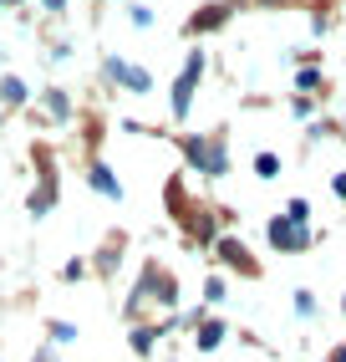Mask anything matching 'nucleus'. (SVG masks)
Listing matches in <instances>:
<instances>
[{
	"instance_id": "obj_1",
	"label": "nucleus",
	"mask_w": 346,
	"mask_h": 362,
	"mask_svg": "<svg viewBox=\"0 0 346 362\" xmlns=\"http://www.w3.org/2000/svg\"><path fill=\"white\" fill-rule=\"evenodd\" d=\"M179 301V276L168 271V265L158 260H148L143 271H138V286H133V296H128V322H148L153 317V306H173Z\"/></svg>"
},
{
	"instance_id": "obj_18",
	"label": "nucleus",
	"mask_w": 346,
	"mask_h": 362,
	"mask_svg": "<svg viewBox=\"0 0 346 362\" xmlns=\"http://www.w3.org/2000/svg\"><path fill=\"white\" fill-rule=\"evenodd\" d=\"M204 301H209V306H214V301H225V281H219V276L204 281Z\"/></svg>"
},
{
	"instance_id": "obj_28",
	"label": "nucleus",
	"mask_w": 346,
	"mask_h": 362,
	"mask_svg": "<svg viewBox=\"0 0 346 362\" xmlns=\"http://www.w3.org/2000/svg\"><path fill=\"white\" fill-rule=\"evenodd\" d=\"M265 6H280V0H265Z\"/></svg>"
},
{
	"instance_id": "obj_25",
	"label": "nucleus",
	"mask_w": 346,
	"mask_h": 362,
	"mask_svg": "<svg viewBox=\"0 0 346 362\" xmlns=\"http://www.w3.org/2000/svg\"><path fill=\"white\" fill-rule=\"evenodd\" d=\"M326 362H346V347H331V357Z\"/></svg>"
},
{
	"instance_id": "obj_7",
	"label": "nucleus",
	"mask_w": 346,
	"mask_h": 362,
	"mask_svg": "<svg viewBox=\"0 0 346 362\" xmlns=\"http://www.w3.org/2000/svg\"><path fill=\"white\" fill-rule=\"evenodd\" d=\"M102 77L117 82V87H128V92H148V87H153V77H148L143 66L122 62V57H107V62H102Z\"/></svg>"
},
{
	"instance_id": "obj_12",
	"label": "nucleus",
	"mask_w": 346,
	"mask_h": 362,
	"mask_svg": "<svg viewBox=\"0 0 346 362\" xmlns=\"http://www.w3.org/2000/svg\"><path fill=\"white\" fill-rule=\"evenodd\" d=\"M26 98H31V92H26V82H20L16 71H6V77H0V103H6V107L16 112V107H26Z\"/></svg>"
},
{
	"instance_id": "obj_15",
	"label": "nucleus",
	"mask_w": 346,
	"mask_h": 362,
	"mask_svg": "<svg viewBox=\"0 0 346 362\" xmlns=\"http://www.w3.org/2000/svg\"><path fill=\"white\" fill-rule=\"evenodd\" d=\"M255 174H260V179H275V174H280V158H275V153H255Z\"/></svg>"
},
{
	"instance_id": "obj_4",
	"label": "nucleus",
	"mask_w": 346,
	"mask_h": 362,
	"mask_svg": "<svg viewBox=\"0 0 346 362\" xmlns=\"http://www.w3.org/2000/svg\"><path fill=\"white\" fill-rule=\"evenodd\" d=\"M36 168H41V184H36V194H31V214H46V209L56 204V194H61V174H56L46 143H36Z\"/></svg>"
},
{
	"instance_id": "obj_11",
	"label": "nucleus",
	"mask_w": 346,
	"mask_h": 362,
	"mask_svg": "<svg viewBox=\"0 0 346 362\" xmlns=\"http://www.w3.org/2000/svg\"><path fill=\"white\" fill-rule=\"evenodd\" d=\"M225 337H229L225 322H219V317H204V322H199V337H193V347H199V352H214V347H225Z\"/></svg>"
},
{
	"instance_id": "obj_6",
	"label": "nucleus",
	"mask_w": 346,
	"mask_h": 362,
	"mask_svg": "<svg viewBox=\"0 0 346 362\" xmlns=\"http://www.w3.org/2000/svg\"><path fill=\"white\" fill-rule=\"evenodd\" d=\"M214 250H219V260H225L229 271H239V276H250V281L260 276V260L250 255V245H244L239 235H219V240H214Z\"/></svg>"
},
{
	"instance_id": "obj_24",
	"label": "nucleus",
	"mask_w": 346,
	"mask_h": 362,
	"mask_svg": "<svg viewBox=\"0 0 346 362\" xmlns=\"http://www.w3.org/2000/svg\"><path fill=\"white\" fill-rule=\"evenodd\" d=\"M36 362H56V352H52V347H41V352H36Z\"/></svg>"
},
{
	"instance_id": "obj_3",
	"label": "nucleus",
	"mask_w": 346,
	"mask_h": 362,
	"mask_svg": "<svg viewBox=\"0 0 346 362\" xmlns=\"http://www.w3.org/2000/svg\"><path fill=\"white\" fill-rule=\"evenodd\" d=\"M204 66H209L204 52H189V62H184V71H179V82H173V117H189L193 92H199V82H204Z\"/></svg>"
},
{
	"instance_id": "obj_27",
	"label": "nucleus",
	"mask_w": 346,
	"mask_h": 362,
	"mask_svg": "<svg viewBox=\"0 0 346 362\" xmlns=\"http://www.w3.org/2000/svg\"><path fill=\"white\" fill-rule=\"evenodd\" d=\"M341 317H346V296H341Z\"/></svg>"
},
{
	"instance_id": "obj_17",
	"label": "nucleus",
	"mask_w": 346,
	"mask_h": 362,
	"mask_svg": "<svg viewBox=\"0 0 346 362\" xmlns=\"http://www.w3.org/2000/svg\"><path fill=\"white\" fill-rule=\"evenodd\" d=\"M128 16H133V26H138V31H148V26H153V11H148V6H138V0L128 6Z\"/></svg>"
},
{
	"instance_id": "obj_13",
	"label": "nucleus",
	"mask_w": 346,
	"mask_h": 362,
	"mask_svg": "<svg viewBox=\"0 0 346 362\" xmlns=\"http://www.w3.org/2000/svg\"><path fill=\"white\" fill-rule=\"evenodd\" d=\"M41 103H46V112H52L56 123H66V117H71V98H66L61 87H46V92H41Z\"/></svg>"
},
{
	"instance_id": "obj_9",
	"label": "nucleus",
	"mask_w": 346,
	"mask_h": 362,
	"mask_svg": "<svg viewBox=\"0 0 346 362\" xmlns=\"http://www.w3.org/2000/svg\"><path fill=\"white\" fill-rule=\"evenodd\" d=\"M87 184L97 189L102 199H122V184H117V174L102 163V158H92V168H87Z\"/></svg>"
},
{
	"instance_id": "obj_20",
	"label": "nucleus",
	"mask_w": 346,
	"mask_h": 362,
	"mask_svg": "<svg viewBox=\"0 0 346 362\" xmlns=\"http://www.w3.org/2000/svg\"><path fill=\"white\" fill-rule=\"evenodd\" d=\"M295 311H301V317H316V291H295Z\"/></svg>"
},
{
	"instance_id": "obj_10",
	"label": "nucleus",
	"mask_w": 346,
	"mask_h": 362,
	"mask_svg": "<svg viewBox=\"0 0 346 362\" xmlns=\"http://www.w3.org/2000/svg\"><path fill=\"white\" fill-rule=\"evenodd\" d=\"M122 245H128V240H122V235H112L107 245H102V250L92 255V271H97V276H117V260H122Z\"/></svg>"
},
{
	"instance_id": "obj_16",
	"label": "nucleus",
	"mask_w": 346,
	"mask_h": 362,
	"mask_svg": "<svg viewBox=\"0 0 346 362\" xmlns=\"http://www.w3.org/2000/svg\"><path fill=\"white\" fill-rule=\"evenodd\" d=\"M285 220L306 230V220H311V204H306V199H290V204H285Z\"/></svg>"
},
{
	"instance_id": "obj_26",
	"label": "nucleus",
	"mask_w": 346,
	"mask_h": 362,
	"mask_svg": "<svg viewBox=\"0 0 346 362\" xmlns=\"http://www.w3.org/2000/svg\"><path fill=\"white\" fill-rule=\"evenodd\" d=\"M0 6H20V0H0Z\"/></svg>"
},
{
	"instance_id": "obj_2",
	"label": "nucleus",
	"mask_w": 346,
	"mask_h": 362,
	"mask_svg": "<svg viewBox=\"0 0 346 362\" xmlns=\"http://www.w3.org/2000/svg\"><path fill=\"white\" fill-rule=\"evenodd\" d=\"M184 163H193L204 179H225L229 174V153H225V138H199V133H184L179 138Z\"/></svg>"
},
{
	"instance_id": "obj_5",
	"label": "nucleus",
	"mask_w": 346,
	"mask_h": 362,
	"mask_svg": "<svg viewBox=\"0 0 346 362\" xmlns=\"http://www.w3.org/2000/svg\"><path fill=\"white\" fill-rule=\"evenodd\" d=\"M265 240H270V250H280V255H295V250H311V230H301V225H290L285 214H275V220L265 225Z\"/></svg>"
},
{
	"instance_id": "obj_22",
	"label": "nucleus",
	"mask_w": 346,
	"mask_h": 362,
	"mask_svg": "<svg viewBox=\"0 0 346 362\" xmlns=\"http://www.w3.org/2000/svg\"><path fill=\"white\" fill-rule=\"evenodd\" d=\"M331 194H336V199L346 204V174H336V179H331Z\"/></svg>"
},
{
	"instance_id": "obj_14",
	"label": "nucleus",
	"mask_w": 346,
	"mask_h": 362,
	"mask_svg": "<svg viewBox=\"0 0 346 362\" xmlns=\"http://www.w3.org/2000/svg\"><path fill=\"white\" fill-rule=\"evenodd\" d=\"M295 92H321V71L316 66H301V71H295Z\"/></svg>"
},
{
	"instance_id": "obj_8",
	"label": "nucleus",
	"mask_w": 346,
	"mask_h": 362,
	"mask_svg": "<svg viewBox=\"0 0 346 362\" xmlns=\"http://www.w3.org/2000/svg\"><path fill=\"white\" fill-rule=\"evenodd\" d=\"M229 16H234V6H229V0H209V6H199V11L189 16V36H204V31H219V26H225Z\"/></svg>"
},
{
	"instance_id": "obj_19",
	"label": "nucleus",
	"mask_w": 346,
	"mask_h": 362,
	"mask_svg": "<svg viewBox=\"0 0 346 362\" xmlns=\"http://www.w3.org/2000/svg\"><path fill=\"white\" fill-rule=\"evenodd\" d=\"M52 342H77V327H71V322H52Z\"/></svg>"
},
{
	"instance_id": "obj_23",
	"label": "nucleus",
	"mask_w": 346,
	"mask_h": 362,
	"mask_svg": "<svg viewBox=\"0 0 346 362\" xmlns=\"http://www.w3.org/2000/svg\"><path fill=\"white\" fill-rule=\"evenodd\" d=\"M41 6L52 11V16H61V11H66V0H41Z\"/></svg>"
},
{
	"instance_id": "obj_21",
	"label": "nucleus",
	"mask_w": 346,
	"mask_h": 362,
	"mask_svg": "<svg viewBox=\"0 0 346 362\" xmlns=\"http://www.w3.org/2000/svg\"><path fill=\"white\" fill-rule=\"evenodd\" d=\"M87 276V260H66V271H61V281H82Z\"/></svg>"
}]
</instances>
